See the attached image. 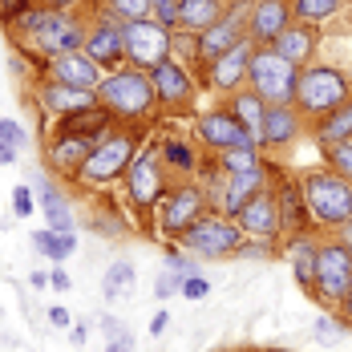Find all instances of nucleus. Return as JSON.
I'll return each mask as SVG.
<instances>
[{"label":"nucleus","instance_id":"11","mask_svg":"<svg viewBox=\"0 0 352 352\" xmlns=\"http://www.w3.org/2000/svg\"><path fill=\"white\" fill-rule=\"evenodd\" d=\"M81 53H85L94 65H102L106 73L122 69V65H126V36H122V21H113L109 12L94 8L89 29H85V41H81Z\"/></svg>","mask_w":352,"mask_h":352},{"label":"nucleus","instance_id":"56","mask_svg":"<svg viewBox=\"0 0 352 352\" xmlns=\"http://www.w3.org/2000/svg\"><path fill=\"white\" fill-rule=\"evenodd\" d=\"M344 73H349V77H352V57H349V69H344Z\"/></svg>","mask_w":352,"mask_h":352},{"label":"nucleus","instance_id":"51","mask_svg":"<svg viewBox=\"0 0 352 352\" xmlns=\"http://www.w3.org/2000/svg\"><path fill=\"white\" fill-rule=\"evenodd\" d=\"M69 336H73V344H77V349H81V344H85V340H89V324H77V320H73Z\"/></svg>","mask_w":352,"mask_h":352},{"label":"nucleus","instance_id":"22","mask_svg":"<svg viewBox=\"0 0 352 352\" xmlns=\"http://www.w3.org/2000/svg\"><path fill=\"white\" fill-rule=\"evenodd\" d=\"M300 130H304V118H300L296 106H267L259 146L263 150H283V146H292V142L300 138Z\"/></svg>","mask_w":352,"mask_h":352},{"label":"nucleus","instance_id":"20","mask_svg":"<svg viewBox=\"0 0 352 352\" xmlns=\"http://www.w3.org/2000/svg\"><path fill=\"white\" fill-rule=\"evenodd\" d=\"M89 154H94V142H85V138L57 134V130H49V138H45V162H49L53 175H61V178H77V170L85 166Z\"/></svg>","mask_w":352,"mask_h":352},{"label":"nucleus","instance_id":"54","mask_svg":"<svg viewBox=\"0 0 352 352\" xmlns=\"http://www.w3.org/2000/svg\"><path fill=\"white\" fill-rule=\"evenodd\" d=\"M29 283H33V287H49V272H33Z\"/></svg>","mask_w":352,"mask_h":352},{"label":"nucleus","instance_id":"55","mask_svg":"<svg viewBox=\"0 0 352 352\" xmlns=\"http://www.w3.org/2000/svg\"><path fill=\"white\" fill-rule=\"evenodd\" d=\"M340 304H344V312H349V316H352V292H349V296H344V300H340Z\"/></svg>","mask_w":352,"mask_h":352},{"label":"nucleus","instance_id":"29","mask_svg":"<svg viewBox=\"0 0 352 352\" xmlns=\"http://www.w3.org/2000/svg\"><path fill=\"white\" fill-rule=\"evenodd\" d=\"M316 251L320 243L312 235H296L292 243H287V259H292V272H296V280L304 292H312L316 296Z\"/></svg>","mask_w":352,"mask_h":352},{"label":"nucleus","instance_id":"9","mask_svg":"<svg viewBox=\"0 0 352 352\" xmlns=\"http://www.w3.org/2000/svg\"><path fill=\"white\" fill-rule=\"evenodd\" d=\"M175 243L186 247L190 255H203V259H227V255H235L247 243V235L239 231V223L231 214L211 211L203 214L190 231H182V239H175Z\"/></svg>","mask_w":352,"mask_h":352},{"label":"nucleus","instance_id":"52","mask_svg":"<svg viewBox=\"0 0 352 352\" xmlns=\"http://www.w3.org/2000/svg\"><path fill=\"white\" fill-rule=\"evenodd\" d=\"M33 4H41V8H81L85 0H33Z\"/></svg>","mask_w":352,"mask_h":352},{"label":"nucleus","instance_id":"49","mask_svg":"<svg viewBox=\"0 0 352 352\" xmlns=\"http://www.w3.org/2000/svg\"><path fill=\"white\" fill-rule=\"evenodd\" d=\"M166 328H170V312H166V308H158V312H154V320H150V336L158 340Z\"/></svg>","mask_w":352,"mask_h":352},{"label":"nucleus","instance_id":"18","mask_svg":"<svg viewBox=\"0 0 352 352\" xmlns=\"http://www.w3.org/2000/svg\"><path fill=\"white\" fill-rule=\"evenodd\" d=\"M41 77H53V81H61V85H77V89H94V94H98L106 69L94 65L81 49H73V53H57V57L41 61Z\"/></svg>","mask_w":352,"mask_h":352},{"label":"nucleus","instance_id":"3","mask_svg":"<svg viewBox=\"0 0 352 352\" xmlns=\"http://www.w3.org/2000/svg\"><path fill=\"white\" fill-rule=\"evenodd\" d=\"M142 142H146L142 126H118L106 142L94 146V154L85 158V166L77 170L73 182H81V186H109V182L126 178V170H130V162H134Z\"/></svg>","mask_w":352,"mask_h":352},{"label":"nucleus","instance_id":"17","mask_svg":"<svg viewBox=\"0 0 352 352\" xmlns=\"http://www.w3.org/2000/svg\"><path fill=\"white\" fill-rule=\"evenodd\" d=\"M251 53H255V41L243 36L235 49H227L223 57H214L211 65H207V85H211L214 94H235V89H243L247 85V65H251Z\"/></svg>","mask_w":352,"mask_h":352},{"label":"nucleus","instance_id":"57","mask_svg":"<svg viewBox=\"0 0 352 352\" xmlns=\"http://www.w3.org/2000/svg\"><path fill=\"white\" fill-rule=\"evenodd\" d=\"M73 352H85V349H73Z\"/></svg>","mask_w":352,"mask_h":352},{"label":"nucleus","instance_id":"21","mask_svg":"<svg viewBox=\"0 0 352 352\" xmlns=\"http://www.w3.org/2000/svg\"><path fill=\"white\" fill-rule=\"evenodd\" d=\"M292 0H255L247 12V36L255 45H272L276 36L292 25Z\"/></svg>","mask_w":352,"mask_h":352},{"label":"nucleus","instance_id":"28","mask_svg":"<svg viewBox=\"0 0 352 352\" xmlns=\"http://www.w3.org/2000/svg\"><path fill=\"white\" fill-rule=\"evenodd\" d=\"M223 12H227V0H178V25L175 29L203 33V29H211L214 21H223Z\"/></svg>","mask_w":352,"mask_h":352},{"label":"nucleus","instance_id":"1","mask_svg":"<svg viewBox=\"0 0 352 352\" xmlns=\"http://www.w3.org/2000/svg\"><path fill=\"white\" fill-rule=\"evenodd\" d=\"M85 29H89V16L81 8H41L33 4L29 12H21L16 21H8V33H12V45L16 49H33L36 65L57 57V53H73L81 49L85 41Z\"/></svg>","mask_w":352,"mask_h":352},{"label":"nucleus","instance_id":"14","mask_svg":"<svg viewBox=\"0 0 352 352\" xmlns=\"http://www.w3.org/2000/svg\"><path fill=\"white\" fill-rule=\"evenodd\" d=\"M33 102L49 122H57V118H69V113H81V109H94L98 94L94 89H77V85H61L53 77H41L33 89Z\"/></svg>","mask_w":352,"mask_h":352},{"label":"nucleus","instance_id":"33","mask_svg":"<svg viewBox=\"0 0 352 352\" xmlns=\"http://www.w3.org/2000/svg\"><path fill=\"white\" fill-rule=\"evenodd\" d=\"M211 162L223 170V175H239V170H255V166H263V150H259V146H231V150L211 154Z\"/></svg>","mask_w":352,"mask_h":352},{"label":"nucleus","instance_id":"32","mask_svg":"<svg viewBox=\"0 0 352 352\" xmlns=\"http://www.w3.org/2000/svg\"><path fill=\"white\" fill-rule=\"evenodd\" d=\"M29 243L45 255V259H53V263H65L73 251H77V231H53V227H36L33 235H29Z\"/></svg>","mask_w":352,"mask_h":352},{"label":"nucleus","instance_id":"19","mask_svg":"<svg viewBox=\"0 0 352 352\" xmlns=\"http://www.w3.org/2000/svg\"><path fill=\"white\" fill-rule=\"evenodd\" d=\"M243 36H247V16H243V8H235V12H223V21H214L211 29H203V33H199V69H207L214 57H223L227 49H235Z\"/></svg>","mask_w":352,"mask_h":352},{"label":"nucleus","instance_id":"27","mask_svg":"<svg viewBox=\"0 0 352 352\" xmlns=\"http://www.w3.org/2000/svg\"><path fill=\"white\" fill-rule=\"evenodd\" d=\"M312 138H316L324 150L352 142V98L344 102V106H336L332 113H324L320 122H312Z\"/></svg>","mask_w":352,"mask_h":352},{"label":"nucleus","instance_id":"38","mask_svg":"<svg viewBox=\"0 0 352 352\" xmlns=\"http://www.w3.org/2000/svg\"><path fill=\"white\" fill-rule=\"evenodd\" d=\"M166 267H170V272H178L182 280H186V276H199V272H203V263H199V259H190V251H186V247H178L175 239L166 243Z\"/></svg>","mask_w":352,"mask_h":352},{"label":"nucleus","instance_id":"40","mask_svg":"<svg viewBox=\"0 0 352 352\" xmlns=\"http://www.w3.org/2000/svg\"><path fill=\"white\" fill-rule=\"evenodd\" d=\"M178 296H182V300H190V304H203V300L211 296V280H207L203 272H199V276H186L182 287H178Z\"/></svg>","mask_w":352,"mask_h":352},{"label":"nucleus","instance_id":"8","mask_svg":"<svg viewBox=\"0 0 352 352\" xmlns=\"http://www.w3.org/2000/svg\"><path fill=\"white\" fill-rule=\"evenodd\" d=\"M214 203L207 199V186L199 182H175L166 186L162 203H158V235L162 239H182V231H190L203 214H211Z\"/></svg>","mask_w":352,"mask_h":352},{"label":"nucleus","instance_id":"35","mask_svg":"<svg viewBox=\"0 0 352 352\" xmlns=\"http://www.w3.org/2000/svg\"><path fill=\"white\" fill-rule=\"evenodd\" d=\"M102 336H106V352H134V332L118 316H102Z\"/></svg>","mask_w":352,"mask_h":352},{"label":"nucleus","instance_id":"10","mask_svg":"<svg viewBox=\"0 0 352 352\" xmlns=\"http://www.w3.org/2000/svg\"><path fill=\"white\" fill-rule=\"evenodd\" d=\"M170 33L166 25H158L154 16H138V21H126L122 36H126V65L134 69H154L162 57H170Z\"/></svg>","mask_w":352,"mask_h":352},{"label":"nucleus","instance_id":"39","mask_svg":"<svg viewBox=\"0 0 352 352\" xmlns=\"http://www.w3.org/2000/svg\"><path fill=\"white\" fill-rule=\"evenodd\" d=\"M36 207H41V203H36L33 182H16V186H12V214H16V219H33Z\"/></svg>","mask_w":352,"mask_h":352},{"label":"nucleus","instance_id":"36","mask_svg":"<svg viewBox=\"0 0 352 352\" xmlns=\"http://www.w3.org/2000/svg\"><path fill=\"white\" fill-rule=\"evenodd\" d=\"M170 53H175L182 65L199 69V33H186V29H175L170 33Z\"/></svg>","mask_w":352,"mask_h":352},{"label":"nucleus","instance_id":"23","mask_svg":"<svg viewBox=\"0 0 352 352\" xmlns=\"http://www.w3.org/2000/svg\"><path fill=\"white\" fill-rule=\"evenodd\" d=\"M272 49H276L280 57H287V61H296V65H308V61H312V53H316V25L292 21V25L272 41Z\"/></svg>","mask_w":352,"mask_h":352},{"label":"nucleus","instance_id":"41","mask_svg":"<svg viewBox=\"0 0 352 352\" xmlns=\"http://www.w3.org/2000/svg\"><path fill=\"white\" fill-rule=\"evenodd\" d=\"M0 142H4V146L25 150V146H29V130H25L16 118H0Z\"/></svg>","mask_w":352,"mask_h":352},{"label":"nucleus","instance_id":"7","mask_svg":"<svg viewBox=\"0 0 352 352\" xmlns=\"http://www.w3.org/2000/svg\"><path fill=\"white\" fill-rule=\"evenodd\" d=\"M304 190V203H308V214L312 223H324V227H340L352 219V182L344 175H336L332 166L328 170H312L300 182Z\"/></svg>","mask_w":352,"mask_h":352},{"label":"nucleus","instance_id":"34","mask_svg":"<svg viewBox=\"0 0 352 352\" xmlns=\"http://www.w3.org/2000/svg\"><path fill=\"white\" fill-rule=\"evenodd\" d=\"M344 8V0H292V16L304 25H324Z\"/></svg>","mask_w":352,"mask_h":352},{"label":"nucleus","instance_id":"43","mask_svg":"<svg viewBox=\"0 0 352 352\" xmlns=\"http://www.w3.org/2000/svg\"><path fill=\"white\" fill-rule=\"evenodd\" d=\"M328 162H332V170H336V175H344L352 182V142L332 146V150H328Z\"/></svg>","mask_w":352,"mask_h":352},{"label":"nucleus","instance_id":"16","mask_svg":"<svg viewBox=\"0 0 352 352\" xmlns=\"http://www.w3.org/2000/svg\"><path fill=\"white\" fill-rule=\"evenodd\" d=\"M235 223H239V231H243L247 239H259V243H272L276 235L283 231L280 223V203H276V190L272 186H263L251 203H243V211L235 214Z\"/></svg>","mask_w":352,"mask_h":352},{"label":"nucleus","instance_id":"47","mask_svg":"<svg viewBox=\"0 0 352 352\" xmlns=\"http://www.w3.org/2000/svg\"><path fill=\"white\" fill-rule=\"evenodd\" d=\"M45 316H49V324H53L57 332H69V328H73V316H69V308H65V304H53Z\"/></svg>","mask_w":352,"mask_h":352},{"label":"nucleus","instance_id":"48","mask_svg":"<svg viewBox=\"0 0 352 352\" xmlns=\"http://www.w3.org/2000/svg\"><path fill=\"white\" fill-rule=\"evenodd\" d=\"M49 287H53V292H69V287H73L69 272H65V267H61V263H57V267H53V272H49Z\"/></svg>","mask_w":352,"mask_h":352},{"label":"nucleus","instance_id":"26","mask_svg":"<svg viewBox=\"0 0 352 352\" xmlns=\"http://www.w3.org/2000/svg\"><path fill=\"white\" fill-rule=\"evenodd\" d=\"M227 109L243 122V130L251 134V138L259 142V134H263V113H267V102L247 85V89H235V94H227ZM263 150V146H259Z\"/></svg>","mask_w":352,"mask_h":352},{"label":"nucleus","instance_id":"24","mask_svg":"<svg viewBox=\"0 0 352 352\" xmlns=\"http://www.w3.org/2000/svg\"><path fill=\"white\" fill-rule=\"evenodd\" d=\"M158 150H162L166 170H175L178 178H195L199 170H203V154H199L195 142L175 138V134H162V138H158Z\"/></svg>","mask_w":352,"mask_h":352},{"label":"nucleus","instance_id":"37","mask_svg":"<svg viewBox=\"0 0 352 352\" xmlns=\"http://www.w3.org/2000/svg\"><path fill=\"white\" fill-rule=\"evenodd\" d=\"M102 12H109L113 21H138V16H150V0H102Z\"/></svg>","mask_w":352,"mask_h":352},{"label":"nucleus","instance_id":"31","mask_svg":"<svg viewBox=\"0 0 352 352\" xmlns=\"http://www.w3.org/2000/svg\"><path fill=\"white\" fill-rule=\"evenodd\" d=\"M276 203H280V223L287 231H296V235H304L308 231V223H312V214H308V203H304V190L300 186H292V182H283L280 190H276Z\"/></svg>","mask_w":352,"mask_h":352},{"label":"nucleus","instance_id":"50","mask_svg":"<svg viewBox=\"0 0 352 352\" xmlns=\"http://www.w3.org/2000/svg\"><path fill=\"white\" fill-rule=\"evenodd\" d=\"M16 158H21V150H16V146H4V142H0V166H16Z\"/></svg>","mask_w":352,"mask_h":352},{"label":"nucleus","instance_id":"6","mask_svg":"<svg viewBox=\"0 0 352 352\" xmlns=\"http://www.w3.org/2000/svg\"><path fill=\"white\" fill-rule=\"evenodd\" d=\"M170 178H166V162H162V150H158V138H146L126 170V203L138 214L158 211L162 195H166Z\"/></svg>","mask_w":352,"mask_h":352},{"label":"nucleus","instance_id":"25","mask_svg":"<svg viewBox=\"0 0 352 352\" xmlns=\"http://www.w3.org/2000/svg\"><path fill=\"white\" fill-rule=\"evenodd\" d=\"M36 186H41V199H36V203H41V211H45V223H49L53 231H77L69 195H65L57 182H49V178H41Z\"/></svg>","mask_w":352,"mask_h":352},{"label":"nucleus","instance_id":"30","mask_svg":"<svg viewBox=\"0 0 352 352\" xmlns=\"http://www.w3.org/2000/svg\"><path fill=\"white\" fill-rule=\"evenodd\" d=\"M134 283H138V267L130 259H113L106 267V276H102V300H106L109 308L122 304V300H130L134 296Z\"/></svg>","mask_w":352,"mask_h":352},{"label":"nucleus","instance_id":"46","mask_svg":"<svg viewBox=\"0 0 352 352\" xmlns=\"http://www.w3.org/2000/svg\"><path fill=\"white\" fill-rule=\"evenodd\" d=\"M33 8V0H0V21L8 25V21H16L21 12H29Z\"/></svg>","mask_w":352,"mask_h":352},{"label":"nucleus","instance_id":"44","mask_svg":"<svg viewBox=\"0 0 352 352\" xmlns=\"http://www.w3.org/2000/svg\"><path fill=\"white\" fill-rule=\"evenodd\" d=\"M150 16H154L158 25L175 29L178 25V0H150Z\"/></svg>","mask_w":352,"mask_h":352},{"label":"nucleus","instance_id":"12","mask_svg":"<svg viewBox=\"0 0 352 352\" xmlns=\"http://www.w3.org/2000/svg\"><path fill=\"white\" fill-rule=\"evenodd\" d=\"M349 292H352V255H349V247L340 243V239L320 243V251H316V296L340 304Z\"/></svg>","mask_w":352,"mask_h":352},{"label":"nucleus","instance_id":"42","mask_svg":"<svg viewBox=\"0 0 352 352\" xmlns=\"http://www.w3.org/2000/svg\"><path fill=\"white\" fill-rule=\"evenodd\" d=\"M178 287H182V276L166 267L162 276H154V300H158V304H166L170 296H178Z\"/></svg>","mask_w":352,"mask_h":352},{"label":"nucleus","instance_id":"15","mask_svg":"<svg viewBox=\"0 0 352 352\" xmlns=\"http://www.w3.org/2000/svg\"><path fill=\"white\" fill-rule=\"evenodd\" d=\"M146 73H150V81H154L158 106L182 109L186 102H195V69H186L175 53H170V57H162L154 69H146Z\"/></svg>","mask_w":352,"mask_h":352},{"label":"nucleus","instance_id":"13","mask_svg":"<svg viewBox=\"0 0 352 352\" xmlns=\"http://www.w3.org/2000/svg\"><path fill=\"white\" fill-rule=\"evenodd\" d=\"M195 138H199V146H207L211 154L231 150V146H259V142L243 130V122H239L227 106L203 109V113L195 118Z\"/></svg>","mask_w":352,"mask_h":352},{"label":"nucleus","instance_id":"53","mask_svg":"<svg viewBox=\"0 0 352 352\" xmlns=\"http://www.w3.org/2000/svg\"><path fill=\"white\" fill-rule=\"evenodd\" d=\"M336 239H340V243L349 247V255H352V219H349V223H340V227H336Z\"/></svg>","mask_w":352,"mask_h":352},{"label":"nucleus","instance_id":"2","mask_svg":"<svg viewBox=\"0 0 352 352\" xmlns=\"http://www.w3.org/2000/svg\"><path fill=\"white\" fill-rule=\"evenodd\" d=\"M98 106L109 109L118 118V126H138L146 122L154 109H158V94H154V81L146 69H134V65H122L102 77L98 85Z\"/></svg>","mask_w":352,"mask_h":352},{"label":"nucleus","instance_id":"5","mask_svg":"<svg viewBox=\"0 0 352 352\" xmlns=\"http://www.w3.org/2000/svg\"><path fill=\"white\" fill-rule=\"evenodd\" d=\"M300 69H304V65L280 57L272 45H255L251 65H247V85H251L267 106H292V102H296V85H300Z\"/></svg>","mask_w":352,"mask_h":352},{"label":"nucleus","instance_id":"4","mask_svg":"<svg viewBox=\"0 0 352 352\" xmlns=\"http://www.w3.org/2000/svg\"><path fill=\"white\" fill-rule=\"evenodd\" d=\"M352 98V77L336 65H304L300 69V85H296V102L300 118L312 126L324 113H332L336 106H344Z\"/></svg>","mask_w":352,"mask_h":352},{"label":"nucleus","instance_id":"45","mask_svg":"<svg viewBox=\"0 0 352 352\" xmlns=\"http://www.w3.org/2000/svg\"><path fill=\"white\" fill-rule=\"evenodd\" d=\"M312 340H320V344H336V340H344V328H336V320L320 316L316 324H312Z\"/></svg>","mask_w":352,"mask_h":352}]
</instances>
